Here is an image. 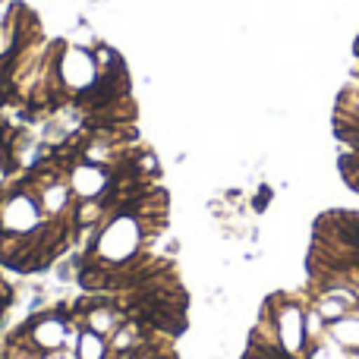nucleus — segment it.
Instances as JSON below:
<instances>
[{
	"mask_svg": "<svg viewBox=\"0 0 359 359\" xmlns=\"http://www.w3.org/2000/svg\"><path fill=\"white\" fill-rule=\"evenodd\" d=\"M25 149H29V133H25V126H19L16 120L0 114V198H4L6 186L13 183V177L29 161Z\"/></svg>",
	"mask_w": 359,
	"mask_h": 359,
	"instance_id": "39448f33",
	"label": "nucleus"
},
{
	"mask_svg": "<svg viewBox=\"0 0 359 359\" xmlns=\"http://www.w3.org/2000/svg\"><path fill=\"white\" fill-rule=\"evenodd\" d=\"M168 359H174V356H168Z\"/></svg>",
	"mask_w": 359,
	"mask_h": 359,
	"instance_id": "0eeeda50",
	"label": "nucleus"
},
{
	"mask_svg": "<svg viewBox=\"0 0 359 359\" xmlns=\"http://www.w3.org/2000/svg\"><path fill=\"white\" fill-rule=\"evenodd\" d=\"M136 130H73L25 161L0 198V268L44 274L73 255Z\"/></svg>",
	"mask_w": 359,
	"mask_h": 359,
	"instance_id": "f257e3e1",
	"label": "nucleus"
},
{
	"mask_svg": "<svg viewBox=\"0 0 359 359\" xmlns=\"http://www.w3.org/2000/svg\"><path fill=\"white\" fill-rule=\"evenodd\" d=\"M13 303H16V287H13L10 274L0 268V328H4V322H6V316H10Z\"/></svg>",
	"mask_w": 359,
	"mask_h": 359,
	"instance_id": "423d86ee",
	"label": "nucleus"
},
{
	"mask_svg": "<svg viewBox=\"0 0 359 359\" xmlns=\"http://www.w3.org/2000/svg\"><path fill=\"white\" fill-rule=\"evenodd\" d=\"M170 337L139 325L114 293L60 299L25 316L0 341V359H161Z\"/></svg>",
	"mask_w": 359,
	"mask_h": 359,
	"instance_id": "7ed1b4c3",
	"label": "nucleus"
},
{
	"mask_svg": "<svg viewBox=\"0 0 359 359\" xmlns=\"http://www.w3.org/2000/svg\"><path fill=\"white\" fill-rule=\"evenodd\" d=\"M170 224L161 164L142 142L120 151L104 192L73 249V278L86 293H117L155 255Z\"/></svg>",
	"mask_w": 359,
	"mask_h": 359,
	"instance_id": "f03ea898",
	"label": "nucleus"
},
{
	"mask_svg": "<svg viewBox=\"0 0 359 359\" xmlns=\"http://www.w3.org/2000/svg\"><path fill=\"white\" fill-rule=\"evenodd\" d=\"M114 297L120 299L126 312L139 325L158 331V334L177 337L186 328V309H189V293H186L180 271L170 259L151 255L130 280L123 290Z\"/></svg>",
	"mask_w": 359,
	"mask_h": 359,
	"instance_id": "20e7f679",
	"label": "nucleus"
}]
</instances>
